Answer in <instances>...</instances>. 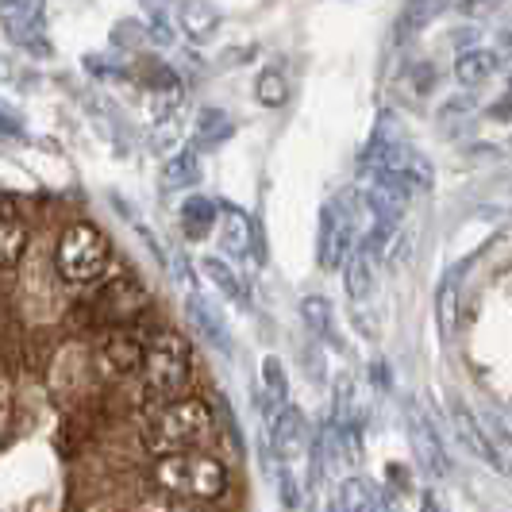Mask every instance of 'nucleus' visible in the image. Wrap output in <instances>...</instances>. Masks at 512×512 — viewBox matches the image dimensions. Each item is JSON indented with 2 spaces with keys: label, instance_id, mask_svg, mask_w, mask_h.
I'll list each match as a JSON object with an SVG mask.
<instances>
[{
  "label": "nucleus",
  "instance_id": "nucleus-10",
  "mask_svg": "<svg viewBox=\"0 0 512 512\" xmlns=\"http://www.w3.org/2000/svg\"><path fill=\"white\" fill-rule=\"evenodd\" d=\"M43 27H47L43 0H4V31L12 43H20V47L39 43Z\"/></svg>",
  "mask_w": 512,
  "mask_h": 512
},
{
  "label": "nucleus",
  "instance_id": "nucleus-13",
  "mask_svg": "<svg viewBox=\"0 0 512 512\" xmlns=\"http://www.w3.org/2000/svg\"><path fill=\"white\" fill-rule=\"evenodd\" d=\"M185 316H189V324L197 328V335L205 339L208 347H216L220 355H228L231 351V335H228V324H224V316L216 312V308L201 301L197 293H189V301H185Z\"/></svg>",
  "mask_w": 512,
  "mask_h": 512
},
{
  "label": "nucleus",
  "instance_id": "nucleus-5",
  "mask_svg": "<svg viewBox=\"0 0 512 512\" xmlns=\"http://www.w3.org/2000/svg\"><path fill=\"white\" fill-rule=\"evenodd\" d=\"M147 305H151L147 289L135 282L131 274H120V278H108L104 285H97V293L77 308V316H85L89 328H112V332H120L124 324L139 320L147 312Z\"/></svg>",
  "mask_w": 512,
  "mask_h": 512
},
{
  "label": "nucleus",
  "instance_id": "nucleus-16",
  "mask_svg": "<svg viewBox=\"0 0 512 512\" xmlns=\"http://www.w3.org/2000/svg\"><path fill=\"white\" fill-rule=\"evenodd\" d=\"M374 258H378V251L362 239L359 247H355V255L347 258V266H343V278H347V293H351V301L359 305V301H366L370 293H374Z\"/></svg>",
  "mask_w": 512,
  "mask_h": 512
},
{
  "label": "nucleus",
  "instance_id": "nucleus-19",
  "mask_svg": "<svg viewBox=\"0 0 512 512\" xmlns=\"http://www.w3.org/2000/svg\"><path fill=\"white\" fill-rule=\"evenodd\" d=\"M197 181H201V158H197L193 147H181V151H174L162 162V189H166V193L189 189V185H197Z\"/></svg>",
  "mask_w": 512,
  "mask_h": 512
},
{
  "label": "nucleus",
  "instance_id": "nucleus-26",
  "mask_svg": "<svg viewBox=\"0 0 512 512\" xmlns=\"http://www.w3.org/2000/svg\"><path fill=\"white\" fill-rule=\"evenodd\" d=\"M255 93H258V104H266V108H282V104L289 101V85H285L282 70H274V66L262 70V74H258Z\"/></svg>",
  "mask_w": 512,
  "mask_h": 512
},
{
  "label": "nucleus",
  "instance_id": "nucleus-22",
  "mask_svg": "<svg viewBox=\"0 0 512 512\" xmlns=\"http://www.w3.org/2000/svg\"><path fill=\"white\" fill-rule=\"evenodd\" d=\"M497 66H501V58L497 51H486V47H478V51H462L459 62H455V77H459L462 85H482L489 77L497 74Z\"/></svg>",
  "mask_w": 512,
  "mask_h": 512
},
{
  "label": "nucleus",
  "instance_id": "nucleus-2",
  "mask_svg": "<svg viewBox=\"0 0 512 512\" xmlns=\"http://www.w3.org/2000/svg\"><path fill=\"white\" fill-rule=\"evenodd\" d=\"M208 436H212V409H208V401L185 397L178 405H166V409L151 412V420L143 428V447L151 455H158V459H170V455L197 451Z\"/></svg>",
  "mask_w": 512,
  "mask_h": 512
},
{
  "label": "nucleus",
  "instance_id": "nucleus-8",
  "mask_svg": "<svg viewBox=\"0 0 512 512\" xmlns=\"http://www.w3.org/2000/svg\"><path fill=\"white\" fill-rule=\"evenodd\" d=\"M143 359H147V343H139L131 332H108L97 343V355H93V370L101 374L104 382H120V378H131L143 370Z\"/></svg>",
  "mask_w": 512,
  "mask_h": 512
},
{
  "label": "nucleus",
  "instance_id": "nucleus-29",
  "mask_svg": "<svg viewBox=\"0 0 512 512\" xmlns=\"http://www.w3.org/2000/svg\"><path fill=\"white\" fill-rule=\"evenodd\" d=\"M278 486H282V501H285V509H297V478H293V470H289V462H282V470H278Z\"/></svg>",
  "mask_w": 512,
  "mask_h": 512
},
{
  "label": "nucleus",
  "instance_id": "nucleus-28",
  "mask_svg": "<svg viewBox=\"0 0 512 512\" xmlns=\"http://www.w3.org/2000/svg\"><path fill=\"white\" fill-rule=\"evenodd\" d=\"M112 43L124 47V51H135V47L154 43V39H151V27L147 24H139V20H120V24L112 27Z\"/></svg>",
  "mask_w": 512,
  "mask_h": 512
},
{
  "label": "nucleus",
  "instance_id": "nucleus-18",
  "mask_svg": "<svg viewBox=\"0 0 512 512\" xmlns=\"http://www.w3.org/2000/svg\"><path fill=\"white\" fill-rule=\"evenodd\" d=\"M443 8H447V0H405L401 16H397V24H393V39H397V43H409L412 35H420Z\"/></svg>",
  "mask_w": 512,
  "mask_h": 512
},
{
  "label": "nucleus",
  "instance_id": "nucleus-7",
  "mask_svg": "<svg viewBox=\"0 0 512 512\" xmlns=\"http://www.w3.org/2000/svg\"><path fill=\"white\" fill-rule=\"evenodd\" d=\"M351 235H355V224H351L347 201H328L324 212H320V243H316V255H320V266H324V270L347 266V258L355 255Z\"/></svg>",
  "mask_w": 512,
  "mask_h": 512
},
{
  "label": "nucleus",
  "instance_id": "nucleus-15",
  "mask_svg": "<svg viewBox=\"0 0 512 512\" xmlns=\"http://www.w3.org/2000/svg\"><path fill=\"white\" fill-rule=\"evenodd\" d=\"M289 409V382H285V366L274 355L262 359V416H266V428Z\"/></svg>",
  "mask_w": 512,
  "mask_h": 512
},
{
  "label": "nucleus",
  "instance_id": "nucleus-30",
  "mask_svg": "<svg viewBox=\"0 0 512 512\" xmlns=\"http://www.w3.org/2000/svg\"><path fill=\"white\" fill-rule=\"evenodd\" d=\"M420 512H447V509L439 505V497L432 493V489H424V497H420Z\"/></svg>",
  "mask_w": 512,
  "mask_h": 512
},
{
  "label": "nucleus",
  "instance_id": "nucleus-25",
  "mask_svg": "<svg viewBox=\"0 0 512 512\" xmlns=\"http://www.w3.org/2000/svg\"><path fill=\"white\" fill-rule=\"evenodd\" d=\"M301 316H305V324L312 335H320V339H328V343H339L332 305H328L324 297H305V301H301Z\"/></svg>",
  "mask_w": 512,
  "mask_h": 512
},
{
  "label": "nucleus",
  "instance_id": "nucleus-6",
  "mask_svg": "<svg viewBox=\"0 0 512 512\" xmlns=\"http://www.w3.org/2000/svg\"><path fill=\"white\" fill-rule=\"evenodd\" d=\"M409 443H412V459L416 466L428 474V478H451V455L439 439V428L432 424V412L424 409L420 401H409Z\"/></svg>",
  "mask_w": 512,
  "mask_h": 512
},
{
  "label": "nucleus",
  "instance_id": "nucleus-1",
  "mask_svg": "<svg viewBox=\"0 0 512 512\" xmlns=\"http://www.w3.org/2000/svg\"><path fill=\"white\" fill-rule=\"evenodd\" d=\"M193 378V355L189 343L174 328H158L147 339V359L139 370V401L147 412L185 401V389Z\"/></svg>",
  "mask_w": 512,
  "mask_h": 512
},
{
  "label": "nucleus",
  "instance_id": "nucleus-23",
  "mask_svg": "<svg viewBox=\"0 0 512 512\" xmlns=\"http://www.w3.org/2000/svg\"><path fill=\"white\" fill-rule=\"evenodd\" d=\"M235 124H231V116L224 108H201V116H197V128H193V139H197V147H220V143H228Z\"/></svg>",
  "mask_w": 512,
  "mask_h": 512
},
{
  "label": "nucleus",
  "instance_id": "nucleus-24",
  "mask_svg": "<svg viewBox=\"0 0 512 512\" xmlns=\"http://www.w3.org/2000/svg\"><path fill=\"white\" fill-rule=\"evenodd\" d=\"M201 274H205L208 282L216 285V289H220L228 301H235V305H247V285L239 282V274L231 270L224 258H212V255L201 258Z\"/></svg>",
  "mask_w": 512,
  "mask_h": 512
},
{
  "label": "nucleus",
  "instance_id": "nucleus-9",
  "mask_svg": "<svg viewBox=\"0 0 512 512\" xmlns=\"http://www.w3.org/2000/svg\"><path fill=\"white\" fill-rule=\"evenodd\" d=\"M412 193H416V189H412L405 178H397V174H378V178H370L362 197H366V208L374 212V220L397 228V220L409 212Z\"/></svg>",
  "mask_w": 512,
  "mask_h": 512
},
{
  "label": "nucleus",
  "instance_id": "nucleus-3",
  "mask_svg": "<svg viewBox=\"0 0 512 512\" xmlns=\"http://www.w3.org/2000/svg\"><path fill=\"white\" fill-rule=\"evenodd\" d=\"M151 482L162 493L181 497V501H216L231 486L228 466L220 459H212V455H201V451H185V455L158 459L151 466Z\"/></svg>",
  "mask_w": 512,
  "mask_h": 512
},
{
  "label": "nucleus",
  "instance_id": "nucleus-11",
  "mask_svg": "<svg viewBox=\"0 0 512 512\" xmlns=\"http://www.w3.org/2000/svg\"><path fill=\"white\" fill-rule=\"evenodd\" d=\"M220 243H224V251L235 258H258V231L251 224V216L247 212H239V208H224L220 212Z\"/></svg>",
  "mask_w": 512,
  "mask_h": 512
},
{
  "label": "nucleus",
  "instance_id": "nucleus-17",
  "mask_svg": "<svg viewBox=\"0 0 512 512\" xmlns=\"http://www.w3.org/2000/svg\"><path fill=\"white\" fill-rule=\"evenodd\" d=\"M178 20L181 31L193 39V43H208L220 27V12L208 4V0H181L178 4Z\"/></svg>",
  "mask_w": 512,
  "mask_h": 512
},
{
  "label": "nucleus",
  "instance_id": "nucleus-14",
  "mask_svg": "<svg viewBox=\"0 0 512 512\" xmlns=\"http://www.w3.org/2000/svg\"><path fill=\"white\" fill-rule=\"evenodd\" d=\"M266 432H270V447H274L278 462H293L305 451V416L293 409V405H289Z\"/></svg>",
  "mask_w": 512,
  "mask_h": 512
},
{
  "label": "nucleus",
  "instance_id": "nucleus-27",
  "mask_svg": "<svg viewBox=\"0 0 512 512\" xmlns=\"http://www.w3.org/2000/svg\"><path fill=\"white\" fill-rule=\"evenodd\" d=\"M139 81L151 89V97L154 93H166V89L181 85L178 74H174L166 62H158V58H143V62H139Z\"/></svg>",
  "mask_w": 512,
  "mask_h": 512
},
{
  "label": "nucleus",
  "instance_id": "nucleus-4",
  "mask_svg": "<svg viewBox=\"0 0 512 512\" xmlns=\"http://www.w3.org/2000/svg\"><path fill=\"white\" fill-rule=\"evenodd\" d=\"M112 262V247L104 239V231L89 220H74L66 224L58 235V247H54V270L58 278L70 285H93L104 278Z\"/></svg>",
  "mask_w": 512,
  "mask_h": 512
},
{
  "label": "nucleus",
  "instance_id": "nucleus-20",
  "mask_svg": "<svg viewBox=\"0 0 512 512\" xmlns=\"http://www.w3.org/2000/svg\"><path fill=\"white\" fill-rule=\"evenodd\" d=\"M220 212H224V208L216 205L212 197H201V193H197V197H185V201H181V231H185L189 239H205L208 231H212V224L220 220Z\"/></svg>",
  "mask_w": 512,
  "mask_h": 512
},
{
  "label": "nucleus",
  "instance_id": "nucleus-31",
  "mask_svg": "<svg viewBox=\"0 0 512 512\" xmlns=\"http://www.w3.org/2000/svg\"><path fill=\"white\" fill-rule=\"evenodd\" d=\"M493 116H501V120H505V116H512V93L505 97V104H497V108H493Z\"/></svg>",
  "mask_w": 512,
  "mask_h": 512
},
{
  "label": "nucleus",
  "instance_id": "nucleus-12",
  "mask_svg": "<svg viewBox=\"0 0 512 512\" xmlns=\"http://www.w3.org/2000/svg\"><path fill=\"white\" fill-rule=\"evenodd\" d=\"M27 255V220L20 216V205L12 193H4V224H0V258L4 274L16 270V262Z\"/></svg>",
  "mask_w": 512,
  "mask_h": 512
},
{
  "label": "nucleus",
  "instance_id": "nucleus-32",
  "mask_svg": "<svg viewBox=\"0 0 512 512\" xmlns=\"http://www.w3.org/2000/svg\"><path fill=\"white\" fill-rule=\"evenodd\" d=\"M505 43H509V47H512V27H509V31H505Z\"/></svg>",
  "mask_w": 512,
  "mask_h": 512
},
{
  "label": "nucleus",
  "instance_id": "nucleus-21",
  "mask_svg": "<svg viewBox=\"0 0 512 512\" xmlns=\"http://www.w3.org/2000/svg\"><path fill=\"white\" fill-rule=\"evenodd\" d=\"M462 274H466V266H459V270H447V278L439 282L436 316H439V335H443V339H451V335H455V316H459V282H462Z\"/></svg>",
  "mask_w": 512,
  "mask_h": 512
}]
</instances>
